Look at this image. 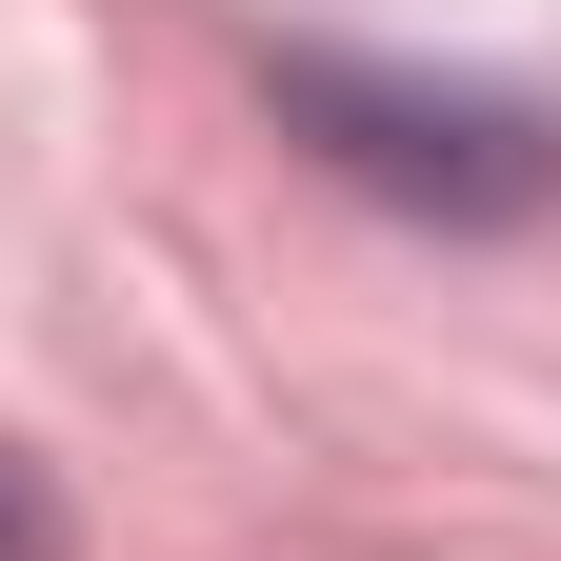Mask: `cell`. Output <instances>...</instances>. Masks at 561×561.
<instances>
[{
    "label": "cell",
    "instance_id": "6da1fadb",
    "mask_svg": "<svg viewBox=\"0 0 561 561\" xmlns=\"http://www.w3.org/2000/svg\"><path fill=\"white\" fill-rule=\"evenodd\" d=\"M280 121H321V161H341V181H381V201H421V221H522V201L561 181V140H541L522 101H481V81L280 60Z\"/></svg>",
    "mask_w": 561,
    "mask_h": 561
},
{
    "label": "cell",
    "instance_id": "7a4b0ae2",
    "mask_svg": "<svg viewBox=\"0 0 561 561\" xmlns=\"http://www.w3.org/2000/svg\"><path fill=\"white\" fill-rule=\"evenodd\" d=\"M0 561H60V522H41V481L0 461Z\"/></svg>",
    "mask_w": 561,
    "mask_h": 561
}]
</instances>
